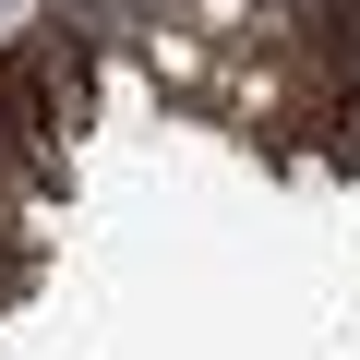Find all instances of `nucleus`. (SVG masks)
Returning <instances> with one entry per match:
<instances>
[{
    "mask_svg": "<svg viewBox=\"0 0 360 360\" xmlns=\"http://www.w3.org/2000/svg\"><path fill=\"white\" fill-rule=\"evenodd\" d=\"M264 25V0H193V37H217V49H240Z\"/></svg>",
    "mask_w": 360,
    "mask_h": 360,
    "instance_id": "obj_1",
    "label": "nucleus"
}]
</instances>
